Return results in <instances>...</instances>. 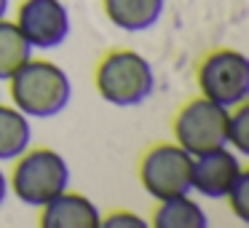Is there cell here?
Segmentation results:
<instances>
[{"instance_id": "obj_1", "label": "cell", "mask_w": 249, "mask_h": 228, "mask_svg": "<svg viewBox=\"0 0 249 228\" xmlns=\"http://www.w3.org/2000/svg\"><path fill=\"white\" fill-rule=\"evenodd\" d=\"M11 99L27 118H54L67 108L72 97L70 78L62 67L30 57L11 78Z\"/></svg>"}, {"instance_id": "obj_2", "label": "cell", "mask_w": 249, "mask_h": 228, "mask_svg": "<svg viewBox=\"0 0 249 228\" xmlns=\"http://www.w3.org/2000/svg\"><path fill=\"white\" fill-rule=\"evenodd\" d=\"M99 97L115 108H134L142 105L156 89L150 62L131 49H115L102 57L94 73Z\"/></svg>"}, {"instance_id": "obj_3", "label": "cell", "mask_w": 249, "mask_h": 228, "mask_svg": "<svg viewBox=\"0 0 249 228\" xmlns=\"http://www.w3.org/2000/svg\"><path fill=\"white\" fill-rule=\"evenodd\" d=\"M17 167L8 180V188L14 190L22 204L43 207L56 193L67 190L70 183V167L67 161L51 148H27L19 158H14Z\"/></svg>"}, {"instance_id": "obj_4", "label": "cell", "mask_w": 249, "mask_h": 228, "mask_svg": "<svg viewBox=\"0 0 249 228\" xmlns=\"http://www.w3.org/2000/svg\"><path fill=\"white\" fill-rule=\"evenodd\" d=\"M198 89L201 97L236 108L249 99V59L236 49H217L204 57L198 65Z\"/></svg>"}, {"instance_id": "obj_5", "label": "cell", "mask_w": 249, "mask_h": 228, "mask_svg": "<svg viewBox=\"0 0 249 228\" xmlns=\"http://www.w3.org/2000/svg\"><path fill=\"white\" fill-rule=\"evenodd\" d=\"M190 172H193V156L177 142H161L142 156L140 183L156 201H163L193 190Z\"/></svg>"}, {"instance_id": "obj_6", "label": "cell", "mask_w": 249, "mask_h": 228, "mask_svg": "<svg viewBox=\"0 0 249 228\" xmlns=\"http://www.w3.org/2000/svg\"><path fill=\"white\" fill-rule=\"evenodd\" d=\"M228 115H231V108H222L206 97L190 99L174 118V142L185 148L190 156L228 145Z\"/></svg>"}, {"instance_id": "obj_7", "label": "cell", "mask_w": 249, "mask_h": 228, "mask_svg": "<svg viewBox=\"0 0 249 228\" xmlns=\"http://www.w3.org/2000/svg\"><path fill=\"white\" fill-rule=\"evenodd\" d=\"M17 27L33 49H59L70 35V14L62 0H22Z\"/></svg>"}, {"instance_id": "obj_8", "label": "cell", "mask_w": 249, "mask_h": 228, "mask_svg": "<svg viewBox=\"0 0 249 228\" xmlns=\"http://www.w3.org/2000/svg\"><path fill=\"white\" fill-rule=\"evenodd\" d=\"M244 172L236 151H228V145L212 148L206 153L193 156V172H190V188L206 199H225L236 177Z\"/></svg>"}, {"instance_id": "obj_9", "label": "cell", "mask_w": 249, "mask_h": 228, "mask_svg": "<svg viewBox=\"0 0 249 228\" xmlns=\"http://www.w3.org/2000/svg\"><path fill=\"white\" fill-rule=\"evenodd\" d=\"M43 228H99V209L89 196L62 190L40 207Z\"/></svg>"}, {"instance_id": "obj_10", "label": "cell", "mask_w": 249, "mask_h": 228, "mask_svg": "<svg viewBox=\"0 0 249 228\" xmlns=\"http://www.w3.org/2000/svg\"><path fill=\"white\" fill-rule=\"evenodd\" d=\"M105 17L126 33H145L163 17L166 0H102Z\"/></svg>"}, {"instance_id": "obj_11", "label": "cell", "mask_w": 249, "mask_h": 228, "mask_svg": "<svg viewBox=\"0 0 249 228\" xmlns=\"http://www.w3.org/2000/svg\"><path fill=\"white\" fill-rule=\"evenodd\" d=\"M33 126L19 108L0 105V161H14L30 148Z\"/></svg>"}, {"instance_id": "obj_12", "label": "cell", "mask_w": 249, "mask_h": 228, "mask_svg": "<svg viewBox=\"0 0 249 228\" xmlns=\"http://www.w3.org/2000/svg\"><path fill=\"white\" fill-rule=\"evenodd\" d=\"M156 228H206L209 217L204 215L198 201H193L188 193L172 196V199L158 201V209L153 215Z\"/></svg>"}, {"instance_id": "obj_13", "label": "cell", "mask_w": 249, "mask_h": 228, "mask_svg": "<svg viewBox=\"0 0 249 228\" xmlns=\"http://www.w3.org/2000/svg\"><path fill=\"white\" fill-rule=\"evenodd\" d=\"M33 57V46L19 33L17 22L0 19V81H8Z\"/></svg>"}, {"instance_id": "obj_14", "label": "cell", "mask_w": 249, "mask_h": 228, "mask_svg": "<svg viewBox=\"0 0 249 228\" xmlns=\"http://www.w3.org/2000/svg\"><path fill=\"white\" fill-rule=\"evenodd\" d=\"M225 142L236 153L249 156V105L241 102L233 108V113L228 115V134Z\"/></svg>"}, {"instance_id": "obj_15", "label": "cell", "mask_w": 249, "mask_h": 228, "mask_svg": "<svg viewBox=\"0 0 249 228\" xmlns=\"http://www.w3.org/2000/svg\"><path fill=\"white\" fill-rule=\"evenodd\" d=\"M225 199H228V204H231L233 215H236L241 223H249V172L247 169L236 177V183L231 185V190L225 193Z\"/></svg>"}, {"instance_id": "obj_16", "label": "cell", "mask_w": 249, "mask_h": 228, "mask_svg": "<svg viewBox=\"0 0 249 228\" xmlns=\"http://www.w3.org/2000/svg\"><path fill=\"white\" fill-rule=\"evenodd\" d=\"M99 226L102 228H145L147 223L140 215H134V212L118 209V212H110L107 217H99Z\"/></svg>"}, {"instance_id": "obj_17", "label": "cell", "mask_w": 249, "mask_h": 228, "mask_svg": "<svg viewBox=\"0 0 249 228\" xmlns=\"http://www.w3.org/2000/svg\"><path fill=\"white\" fill-rule=\"evenodd\" d=\"M6 196H8V177H6V172L0 169V204L6 201Z\"/></svg>"}, {"instance_id": "obj_18", "label": "cell", "mask_w": 249, "mask_h": 228, "mask_svg": "<svg viewBox=\"0 0 249 228\" xmlns=\"http://www.w3.org/2000/svg\"><path fill=\"white\" fill-rule=\"evenodd\" d=\"M6 11H8V0H0V19H6Z\"/></svg>"}]
</instances>
